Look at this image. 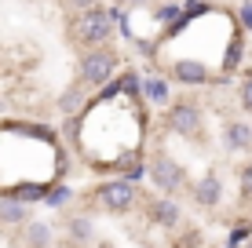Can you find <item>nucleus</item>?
I'll use <instances>...</instances> for the list:
<instances>
[{
	"instance_id": "12",
	"label": "nucleus",
	"mask_w": 252,
	"mask_h": 248,
	"mask_svg": "<svg viewBox=\"0 0 252 248\" xmlns=\"http://www.w3.org/2000/svg\"><path fill=\"white\" fill-rule=\"evenodd\" d=\"M30 208H26V204L22 201H4V204H0V223H4V226H15V230H19V226H26V223H30Z\"/></svg>"
},
{
	"instance_id": "9",
	"label": "nucleus",
	"mask_w": 252,
	"mask_h": 248,
	"mask_svg": "<svg viewBox=\"0 0 252 248\" xmlns=\"http://www.w3.org/2000/svg\"><path fill=\"white\" fill-rule=\"evenodd\" d=\"M194 201L201 204V208H216V204L223 201V183H220V175H205V179H197V186H194Z\"/></svg>"
},
{
	"instance_id": "17",
	"label": "nucleus",
	"mask_w": 252,
	"mask_h": 248,
	"mask_svg": "<svg viewBox=\"0 0 252 248\" xmlns=\"http://www.w3.org/2000/svg\"><path fill=\"white\" fill-rule=\"evenodd\" d=\"M63 4H66L73 15H81V11H92V7H95V0H63Z\"/></svg>"
},
{
	"instance_id": "4",
	"label": "nucleus",
	"mask_w": 252,
	"mask_h": 248,
	"mask_svg": "<svg viewBox=\"0 0 252 248\" xmlns=\"http://www.w3.org/2000/svg\"><path fill=\"white\" fill-rule=\"evenodd\" d=\"M164 124H168L172 135H183V139H201V135H205V113H201V106L190 102V99L172 102Z\"/></svg>"
},
{
	"instance_id": "18",
	"label": "nucleus",
	"mask_w": 252,
	"mask_h": 248,
	"mask_svg": "<svg viewBox=\"0 0 252 248\" xmlns=\"http://www.w3.org/2000/svg\"><path fill=\"white\" fill-rule=\"evenodd\" d=\"M125 4H146V0H125Z\"/></svg>"
},
{
	"instance_id": "19",
	"label": "nucleus",
	"mask_w": 252,
	"mask_h": 248,
	"mask_svg": "<svg viewBox=\"0 0 252 248\" xmlns=\"http://www.w3.org/2000/svg\"><path fill=\"white\" fill-rule=\"evenodd\" d=\"M69 248H77V245H69Z\"/></svg>"
},
{
	"instance_id": "7",
	"label": "nucleus",
	"mask_w": 252,
	"mask_h": 248,
	"mask_svg": "<svg viewBox=\"0 0 252 248\" xmlns=\"http://www.w3.org/2000/svg\"><path fill=\"white\" fill-rule=\"evenodd\" d=\"M223 142H227L230 153H252V121H241V117L227 121V128H223Z\"/></svg>"
},
{
	"instance_id": "8",
	"label": "nucleus",
	"mask_w": 252,
	"mask_h": 248,
	"mask_svg": "<svg viewBox=\"0 0 252 248\" xmlns=\"http://www.w3.org/2000/svg\"><path fill=\"white\" fill-rule=\"evenodd\" d=\"M15 245L19 248H51V226L40 219H30L26 226L15 230Z\"/></svg>"
},
{
	"instance_id": "16",
	"label": "nucleus",
	"mask_w": 252,
	"mask_h": 248,
	"mask_svg": "<svg viewBox=\"0 0 252 248\" xmlns=\"http://www.w3.org/2000/svg\"><path fill=\"white\" fill-rule=\"evenodd\" d=\"M241 193H245V197L252 201V161L245 168H241Z\"/></svg>"
},
{
	"instance_id": "6",
	"label": "nucleus",
	"mask_w": 252,
	"mask_h": 248,
	"mask_svg": "<svg viewBox=\"0 0 252 248\" xmlns=\"http://www.w3.org/2000/svg\"><path fill=\"white\" fill-rule=\"evenodd\" d=\"M172 81L190 84V88H201V84L212 81V70H208L205 62H197V58H179V62H172Z\"/></svg>"
},
{
	"instance_id": "5",
	"label": "nucleus",
	"mask_w": 252,
	"mask_h": 248,
	"mask_svg": "<svg viewBox=\"0 0 252 248\" xmlns=\"http://www.w3.org/2000/svg\"><path fill=\"white\" fill-rule=\"evenodd\" d=\"M95 201H99L110 216H125V212L135 208L139 190H135V183H128V179H110V183H102L99 190H95Z\"/></svg>"
},
{
	"instance_id": "13",
	"label": "nucleus",
	"mask_w": 252,
	"mask_h": 248,
	"mask_svg": "<svg viewBox=\"0 0 252 248\" xmlns=\"http://www.w3.org/2000/svg\"><path fill=\"white\" fill-rule=\"evenodd\" d=\"M88 84H73V88H66L63 95H59V110H63V113L69 117V113H81L84 110V102H88Z\"/></svg>"
},
{
	"instance_id": "15",
	"label": "nucleus",
	"mask_w": 252,
	"mask_h": 248,
	"mask_svg": "<svg viewBox=\"0 0 252 248\" xmlns=\"http://www.w3.org/2000/svg\"><path fill=\"white\" fill-rule=\"evenodd\" d=\"M238 102H241V110L245 113H252V73L241 81V88H238Z\"/></svg>"
},
{
	"instance_id": "10",
	"label": "nucleus",
	"mask_w": 252,
	"mask_h": 248,
	"mask_svg": "<svg viewBox=\"0 0 252 248\" xmlns=\"http://www.w3.org/2000/svg\"><path fill=\"white\" fill-rule=\"evenodd\" d=\"M150 219H154L158 226L172 230V226H179V219H183V216H179L176 201H168V197H164V201H154V208H150Z\"/></svg>"
},
{
	"instance_id": "3",
	"label": "nucleus",
	"mask_w": 252,
	"mask_h": 248,
	"mask_svg": "<svg viewBox=\"0 0 252 248\" xmlns=\"http://www.w3.org/2000/svg\"><path fill=\"white\" fill-rule=\"evenodd\" d=\"M146 175H150V183L158 186L161 193H168V197H172V193H179V190L187 186V183H183V179H187L183 165H179L172 153H164V150H158V153L150 157V165H146Z\"/></svg>"
},
{
	"instance_id": "11",
	"label": "nucleus",
	"mask_w": 252,
	"mask_h": 248,
	"mask_svg": "<svg viewBox=\"0 0 252 248\" xmlns=\"http://www.w3.org/2000/svg\"><path fill=\"white\" fill-rule=\"evenodd\" d=\"M66 230H69V237H73L77 248L92 245V237H95V226H92L88 216H69V219H66Z\"/></svg>"
},
{
	"instance_id": "2",
	"label": "nucleus",
	"mask_w": 252,
	"mask_h": 248,
	"mask_svg": "<svg viewBox=\"0 0 252 248\" xmlns=\"http://www.w3.org/2000/svg\"><path fill=\"white\" fill-rule=\"evenodd\" d=\"M121 70V55L110 44L102 48H88L81 51V62H77V73H81V84L88 88H106L114 81V73Z\"/></svg>"
},
{
	"instance_id": "1",
	"label": "nucleus",
	"mask_w": 252,
	"mask_h": 248,
	"mask_svg": "<svg viewBox=\"0 0 252 248\" xmlns=\"http://www.w3.org/2000/svg\"><path fill=\"white\" fill-rule=\"evenodd\" d=\"M110 37H114V15H110L106 7L81 11V15H73V22H69V44H77L81 51L110 44Z\"/></svg>"
},
{
	"instance_id": "14",
	"label": "nucleus",
	"mask_w": 252,
	"mask_h": 248,
	"mask_svg": "<svg viewBox=\"0 0 252 248\" xmlns=\"http://www.w3.org/2000/svg\"><path fill=\"white\" fill-rule=\"evenodd\" d=\"M143 91H146V99H150L154 106H164V102H168V81H164V77H146Z\"/></svg>"
}]
</instances>
